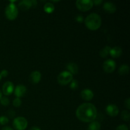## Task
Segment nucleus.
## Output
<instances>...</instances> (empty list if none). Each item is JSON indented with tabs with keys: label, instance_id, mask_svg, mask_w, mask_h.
<instances>
[{
	"label": "nucleus",
	"instance_id": "nucleus-16",
	"mask_svg": "<svg viewBox=\"0 0 130 130\" xmlns=\"http://www.w3.org/2000/svg\"><path fill=\"white\" fill-rule=\"evenodd\" d=\"M66 67H67V69L68 70L69 72L72 74H77L78 72L79 67L78 66L76 63H73V62H71V63H67Z\"/></svg>",
	"mask_w": 130,
	"mask_h": 130
},
{
	"label": "nucleus",
	"instance_id": "nucleus-23",
	"mask_svg": "<svg viewBox=\"0 0 130 130\" xmlns=\"http://www.w3.org/2000/svg\"><path fill=\"white\" fill-rule=\"evenodd\" d=\"M79 83L78 81L76 79H72V81L71 82V84H70V88L72 90H76L78 88Z\"/></svg>",
	"mask_w": 130,
	"mask_h": 130
},
{
	"label": "nucleus",
	"instance_id": "nucleus-1",
	"mask_svg": "<svg viewBox=\"0 0 130 130\" xmlns=\"http://www.w3.org/2000/svg\"><path fill=\"white\" fill-rule=\"evenodd\" d=\"M77 119L85 123L92 122L96 119L97 110L93 104L85 103L77 107L76 112Z\"/></svg>",
	"mask_w": 130,
	"mask_h": 130
},
{
	"label": "nucleus",
	"instance_id": "nucleus-18",
	"mask_svg": "<svg viewBox=\"0 0 130 130\" xmlns=\"http://www.w3.org/2000/svg\"><path fill=\"white\" fill-rule=\"evenodd\" d=\"M129 66L127 64H123L119 67L118 72L121 75H126L129 72Z\"/></svg>",
	"mask_w": 130,
	"mask_h": 130
},
{
	"label": "nucleus",
	"instance_id": "nucleus-34",
	"mask_svg": "<svg viewBox=\"0 0 130 130\" xmlns=\"http://www.w3.org/2000/svg\"><path fill=\"white\" fill-rule=\"evenodd\" d=\"M30 130H41V129L37 126H33L30 128Z\"/></svg>",
	"mask_w": 130,
	"mask_h": 130
},
{
	"label": "nucleus",
	"instance_id": "nucleus-15",
	"mask_svg": "<svg viewBox=\"0 0 130 130\" xmlns=\"http://www.w3.org/2000/svg\"><path fill=\"white\" fill-rule=\"evenodd\" d=\"M122 53H123L122 48L119 46H116L110 49V53L109 54L113 58H118V57H119L121 55Z\"/></svg>",
	"mask_w": 130,
	"mask_h": 130
},
{
	"label": "nucleus",
	"instance_id": "nucleus-28",
	"mask_svg": "<svg viewBox=\"0 0 130 130\" xmlns=\"http://www.w3.org/2000/svg\"><path fill=\"white\" fill-rule=\"evenodd\" d=\"M124 105H125V107L127 109H130V100L129 98H128V99L125 100V102H124Z\"/></svg>",
	"mask_w": 130,
	"mask_h": 130
},
{
	"label": "nucleus",
	"instance_id": "nucleus-33",
	"mask_svg": "<svg viewBox=\"0 0 130 130\" xmlns=\"http://www.w3.org/2000/svg\"><path fill=\"white\" fill-rule=\"evenodd\" d=\"M32 6H36L37 5V1L36 0H32Z\"/></svg>",
	"mask_w": 130,
	"mask_h": 130
},
{
	"label": "nucleus",
	"instance_id": "nucleus-12",
	"mask_svg": "<svg viewBox=\"0 0 130 130\" xmlns=\"http://www.w3.org/2000/svg\"><path fill=\"white\" fill-rule=\"evenodd\" d=\"M41 74L40 72L38 71H34L31 72L29 76V80L33 84H37L41 81Z\"/></svg>",
	"mask_w": 130,
	"mask_h": 130
},
{
	"label": "nucleus",
	"instance_id": "nucleus-17",
	"mask_svg": "<svg viewBox=\"0 0 130 130\" xmlns=\"http://www.w3.org/2000/svg\"><path fill=\"white\" fill-rule=\"evenodd\" d=\"M101 124L98 121H92L88 127V130H100Z\"/></svg>",
	"mask_w": 130,
	"mask_h": 130
},
{
	"label": "nucleus",
	"instance_id": "nucleus-5",
	"mask_svg": "<svg viewBox=\"0 0 130 130\" xmlns=\"http://www.w3.org/2000/svg\"><path fill=\"white\" fill-rule=\"evenodd\" d=\"M28 122L27 119L24 117H17L15 118L13 121V128L17 130H24L27 128Z\"/></svg>",
	"mask_w": 130,
	"mask_h": 130
},
{
	"label": "nucleus",
	"instance_id": "nucleus-36",
	"mask_svg": "<svg viewBox=\"0 0 130 130\" xmlns=\"http://www.w3.org/2000/svg\"><path fill=\"white\" fill-rule=\"evenodd\" d=\"M1 78H2V76H1V74H0V80H1Z\"/></svg>",
	"mask_w": 130,
	"mask_h": 130
},
{
	"label": "nucleus",
	"instance_id": "nucleus-22",
	"mask_svg": "<svg viewBox=\"0 0 130 130\" xmlns=\"http://www.w3.org/2000/svg\"><path fill=\"white\" fill-rule=\"evenodd\" d=\"M0 103L4 106H7L10 104V100L6 96H2L0 99Z\"/></svg>",
	"mask_w": 130,
	"mask_h": 130
},
{
	"label": "nucleus",
	"instance_id": "nucleus-27",
	"mask_svg": "<svg viewBox=\"0 0 130 130\" xmlns=\"http://www.w3.org/2000/svg\"><path fill=\"white\" fill-rule=\"evenodd\" d=\"M76 20L77 22L81 23L83 22V16L82 15H77V16L76 17Z\"/></svg>",
	"mask_w": 130,
	"mask_h": 130
},
{
	"label": "nucleus",
	"instance_id": "nucleus-20",
	"mask_svg": "<svg viewBox=\"0 0 130 130\" xmlns=\"http://www.w3.org/2000/svg\"><path fill=\"white\" fill-rule=\"evenodd\" d=\"M55 10V6L52 3L48 2L46 3L44 5V10L46 13H52Z\"/></svg>",
	"mask_w": 130,
	"mask_h": 130
},
{
	"label": "nucleus",
	"instance_id": "nucleus-4",
	"mask_svg": "<svg viewBox=\"0 0 130 130\" xmlns=\"http://www.w3.org/2000/svg\"><path fill=\"white\" fill-rule=\"evenodd\" d=\"M73 79V76L69 71H63L58 74L57 81L62 85H66L70 83Z\"/></svg>",
	"mask_w": 130,
	"mask_h": 130
},
{
	"label": "nucleus",
	"instance_id": "nucleus-8",
	"mask_svg": "<svg viewBox=\"0 0 130 130\" xmlns=\"http://www.w3.org/2000/svg\"><path fill=\"white\" fill-rule=\"evenodd\" d=\"M106 112L111 117H115L119 114V108L115 104H109L106 107Z\"/></svg>",
	"mask_w": 130,
	"mask_h": 130
},
{
	"label": "nucleus",
	"instance_id": "nucleus-21",
	"mask_svg": "<svg viewBox=\"0 0 130 130\" xmlns=\"http://www.w3.org/2000/svg\"><path fill=\"white\" fill-rule=\"evenodd\" d=\"M121 118L125 121H129L130 118V114L129 111L128 110H123L121 112Z\"/></svg>",
	"mask_w": 130,
	"mask_h": 130
},
{
	"label": "nucleus",
	"instance_id": "nucleus-31",
	"mask_svg": "<svg viewBox=\"0 0 130 130\" xmlns=\"http://www.w3.org/2000/svg\"><path fill=\"white\" fill-rule=\"evenodd\" d=\"M93 1V4H95V5H100V4H101L103 2L102 0H95V1Z\"/></svg>",
	"mask_w": 130,
	"mask_h": 130
},
{
	"label": "nucleus",
	"instance_id": "nucleus-13",
	"mask_svg": "<svg viewBox=\"0 0 130 130\" xmlns=\"http://www.w3.org/2000/svg\"><path fill=\"white\" fill-rule=\"evenodd\" d=\"M103 8H104V10L105 11L110 13H113L116 12V5L113 3L109 2V1L105 2L104 4Z\"/></svg>",
	"mask_w": 130,
	"mask_h": 130
},
{
	"label": "nucleus",
	"instance_id": "nucleus-3",
	"mask_svg": "<svg viewBox=\"0 0 130 130\" xmlns=\"http://www.w3.org/2000/svg\"><path fill=\"white\" fill-rule=\"evenodd\" d=\"M18 8L13 3H11L5 8V15L6 18L10 20L16 19L18 16Z\"/></svg>",
	"mask_w": 130,
	"mask_h": 130
},
{
	"label": "nucleus",
	"instance_id": "nucleus-9",
	"mask_svg": "<svg viewBox=\"0 0 130 130\" xmlns=\"http://www.w3.org/2000/svg\"><path fill=\"white\" fill-rule=\"evenodd\" d=\"M3 93L5 95H10L13 93L14 90V85L11 81H6L3 85Z\"/></svg>",
	"mask_w": 130,
	"mask_h": 130
},
{
	"label": "nucleus",
	"instance_id": "nucleus-29",
	"mask_svg": "<svg viewBox=\"0 0 130 130\" xmlns=\"http://www.w3.org/2000/svg\"><path fill=\"white\" fill-rule=\"evenodd\" d=\"M0 74H1L2 77H6V76H8V72L7 70L3 69V71H1V72H0Z\"/></svg>",
	"mask_w": 130,
	"mask_h": 130
},
{
	"label": "nucleus",
	"instance_id": "nucleus-30",
	"mask_svg": "<svg viewBox=\"0 0 130 130\" xmlns=\"http://www.w3.org/2000/svg\"><path fill=\"white\" fill-rule=\"evenodd\" d=\"M8 115L10 117V118H13L15 116V112L14 110H10L8 111Z\"/></svg>",
	"mask_w": 130,
	"mask_h": 130
},
{
	"label": "nucleus",
	"instance_id": "nucleus-25",
	"mask_svg": "<svg viewBox=\"0 0 130 130\" xmlns=\"http://www.w3.org/2000/svg\"><path fill=\"white\" fill-rule=\"evenodd\" d=\"M8 122H9V119L6 116H2L0 117V124H2V125H5V124H7Z\"/></svg>",
	"mask_w": 130,
	"mask_h": 130
},
{
	"label": "nucleus",
	"instance_id": "nucleus-7",
	"mask_svg": "<svg viewBox=\"0 0 130 130\" xmlns=\"http://www.w3.org/2000/svg\"><path fill=\"white\" fill-rule=\"evenodd\" d=\"M116 63L115 61L112 59H108L104 62L103 69L104 71L107 73H111L115 70Z\"/></svg>",
	"mask_w": 130,
	"mask_h": 130
},
{
	"label": "nucleus",
	"instance_id": "nucleus-32",
	"mask_svg": "<svg viewBox=\"0 0 130 130\" xmlns=\"http://www.w3.org/2000/svg\"><path fill=\"white\" fill-rule=\"evenodd\" d=\"M1 130H13L11 127H9V126H5L1 129Z\"/></svg>",
	"mask_w": 130,
	"mask_h": 130
},
{
	"label": "nucleus",
	"instance_id": "nucleus-14",
	"mask_svg": "<svg viewBox=\"0 0 130 130\" xmlns=\"http://www.w3.org/2000/svg\"><path fill=\"white\" fill-rule=\"evenodd\" d=\"M32 6V1L30 0H22L19 3V8L23 11L27 10Z\"/></svg>",
	"mask_w": 130,
	"mask_h": 130
},
{
	"label": "nucleus",
	"instance_id": "nucleus-35",
	"mask_svg": "<svg viewBox=\"0 0 130 130\" xmlns=\"http://www.w3.org/2000/svg\"><path fill=\"white\" fill-rule=\"evenodd\" d=\"M1 97H2V92H1V90H0V99H1Z\"/></svg>",
	"mask_w": 130,
	"mask_h": 130
},
{
	"label": "nucleus",
	"instance_id": "nucleus-19",
	"mask_svg": "<svg viewBox=\"0 0 130 130\" xmlns=\"http://www.w3.org/2000/svg\"><path fill=\"white\" fill-rule=\"evenodd\" d=\"M110 49H111V48L109 46H106L104 48H103L99 53L100 57H102V58H105V57H107L108 55L110 53Z\"/></svg>",
	"mask_w": 130,
	"mask_h": 130
},
{
	"label": "nucleus",
	"instance_id": "nucleus-10",
	"mask_svg": "<svg viewBox=\"0 0 130 130\" xmlns=\"http://www.w3.org/2000/svg\"><path fill=\"white\" fill-rule=\"evenodd\" d=\"M27 92V88L23 85H19L14 90V93L17 98L22 97Z\"/></svg>",
	"mask_w": 130,
	"mask_h": 130
},
{
	"label": "nucleus",
	"instance_id": "nucleus-6",
	"mask_svg": "<svg viewBox=\"0 0 130 130\" xmlns=\"http://www.w3.org/2000/svg\"><path fill=\"white\" fill-rule=\"evenodd\" d=\"M76 6L79 10L86 11L90 10L93 6V1L91 0H77L76 2Z\"/></svg>",
	"mask_w": 130,
	"mask_h": 130
},
{
	"label": "nucleus",
	"instance_id": "nucleus-26",
	"mask_svg": "<svg viewBox=\"0 0 130 130\" xmlns=\"http://www.w3.org/2000/svg\"><path fill=\"white\" fill-rule=\"evenodd\" d=\"M116 130H128V127L126 124H121L117 127Z\"/></svg>",
	"mask_w": 130,
	"mask_h": 130
},
{
	"label": "nucleus",
	"instance_id": "nucleus-24",
	"mask_svg": "<svg viewBox=\"0 0 130 130\" xmlns=\"http://www.w3.org/2000/svg\"><path fill=\"white\" fill-rule=\"evenodd\" d=\"M22 101L20 99V98H15L13 101V105L15 107H19L21 105Z\"/></svg>",
	"mask_w": 130,
	"mask_h": 130
},
{
	"label": "nucleus",
	"instance_id": "nucleus-2",
	"mask_svg": "<svg viewBox=\"0 0 130 130\" xmlns=\"http://www.w3.org/2000/svg\"><path fill=\"white\" fill-rule=\"evenodd\" d=\"M85 24L90 30H97L101 26L102 19L99 14L96 13H91L86 17Z\"/></svg>",
	"mask_w": 130,
	"mask_h": 130
},
{
	"label": "nucleus",
	"instance_id": "nucleus-11",
	"mask_svg": "<svg viewBox=\"0 0 130 130\" xmlns=\"http://www.w3.org/2000/svg\"><path fill=\"white\" fill-rule=\"evenodd\" d=\"M81 96L83 100L86 101H90L93 98L94 93L92 90L90 89H85L81 91Z\"/></svg>",
	"mask_w": 130,
	"mask_h": 130
}]
</instances>
